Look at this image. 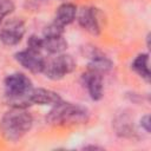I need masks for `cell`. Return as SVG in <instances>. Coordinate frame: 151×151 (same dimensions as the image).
Returning <instances> with one entry per match:
<instances>
[{
  "label": "cell",
  "mask_w": 151,
  "mask_h": 151,
  "mask_svg": "<svg viewBox=\"0 0 151 151\" xmlns=\"http://www.w3.org/2000/svg\"><path fill=\"white\" fill-rule=\"evenodd\" d=\"M33 118L24 107H13L4 114L0 122L1 134L11 142L22 138L32 127Z\"/></svg>",
  "instance_id": "1"
},
{
  "label": "cell",
  "mask_w": 151,
  "mask_h": 151,
  "mask_svg": "<svg viewBox=\"0 0 151 151\" xmlns=\"http://www.w3.org/2000/svg\"><path fill=\"white\" fill-rule=\"evenodd\" d=\"M88 119V111L86 107L65 103L60 100L59 103L54 104L53 109L46 116V122L51 125L55 126H70L86 123Z\"/></svg>",
  "instance_id": "2"
},
{
  "label": "cell",
  "mask_w": 151,
  "mask_h": 151,
  "mask_svg": "<svg viewBox=\"0 0 151 151\" xmlns=\"http://www.w3.org/2000/svg\"><path fill=\"white\" fill-rule=\"evenodd\" d=\"M5 94L8 103L13 107H26L28 103V93L31 92L32 81L24 73H12L5 78Z\"/></svg>",
  "instance_id": "3"
},
{
  "label": "cell",
  "mask_w": 151,
  "mask_h": 151,
  "mask_svg": "<svg viewBox=\"0 0 151 151\" xmlns=\"http://www.w3.org/2000/svg\"><path fill=\"white\" fill-rule=\"evenodd\" d=\"M76 68V61L70 54L59 53L57 57L50 59L45 63L44 73L47 78L53 80H59L66 74L71 73Z\"/></svg>",
  "instance_id": "4"
},
{
  "label": "cell",
  "mask_w": 151,
  "mask_h": 151,
  "mask_svg": "<svg viewBox=\"0 0 151 151\" xmlns=\"http://www.w3.org/2000/svg\"><path fill=\"white\" fill-rule=\"evenodd\" d=\"M17 61L24 66L26 70L33 72V73H41L45 67L46 60L40 54V52H35L32 50H25L20 51L15 54Z\"/></svg>",
  "instance_id": "5"
},
{
  "label": "cell",
  "mask_w": 151,
  "mask_h": 151,
  "mask_svg": "<svg viewBox=\"0 0 151 151\" xmlns=\"http://www.w3.org/2000/svg\"><path fill=\"white\" fill-rule=\"evenodd\" d=\"M99 15H100V12L97 8L84 7L79 11L78 22L84 29H86L91 34H99L101 29Z\"/></svg>",
  "instance_id": "6"
},
{
  "label": "cell",
  "mask_w": 151,
  "mask_h": 151,
  "mask_svg": "<svg viewBox=\"0 0 151 151\" xmlns=\"http://www.w3.org/2000/svg\"><path fill=\"white\" fill-rule=\"evenodd\" d=\"M24 33H25L24 22L21 20H11L1 29L0 39L5 45L13 46L21 40Z\"/></svg>",
  "instance_id": "7"
},
{
  "label": "cell",
  "mask_w": 151,
  "mask_h": 151,
  "mask_svg": "<svg viewBox=\"0 0 151 151\" xmlns=\"http://www.w3.org/2000/svg\"><path fill=\"white\" fill-rule=\"evenodd\" d=\"M83 83L93 100H99L103 97V77L100 73L88 70L83 74Z\"/></svg>",
  "instance_id": "8"
},
{
  "label": "cell",
  "mask_w": 151,
  "mask_h": 151,
  "mask_svg": "<svg viewBox=\"0 0 151 151\" xmlns=\"http://www.w3.org/2000/svg\"><path fill=\"white\" fill-rule=\"evenodd\" d=\"M61 100L60 96L57 92L45 88H32L28 93V103L39 104V105H54Z\"/></svg>",
  "instance_id": "9"
},
{
  "label": "cell",
  "mask_w": 151,
  "mask_h": 151,
  "mask_svg": "<svg viewBox=\"0 0 151 151\" xmlns=\"http://www.w3.org/2000/svg\"><path fill=\"white\" fill-rule=\"evenodd\" d=\"M76 13H77V8L73 4H63L58 7L55 12L54 22L64 27L74 20Z\"/></svg>",
  "instance_id": "10"
},
{
  "label": "cell",
  "mask_w": 151,
  "mask_h": 151,
  "mask_svg": "<svg viewBox=\"0 0 151 151\" xmlns=\"http://www.w3.org/2000/svg\"><path fill=\"white\" fill-rule=\"evenodd\" d=\"M42 47L51 54H59L66 50L67 42L63 38V35L44 37L42 38Z\"/></svg>",
  "instance_id": "11"
},
{
  "label": "cell",
  "mask_w": 151,
  "mask_h": 151,
  "mask_svg": "<svg viewBox=\"0 0 151 151\" xmlns=\"http://www.w3.org/2000/svg\"><path fill=\"white\" fill-rule=\"evenodd\" d=\"M132 68L146 81H150V70H149V54L143 53L136 57L132 63Z\"/></svg>",
  "instance_id": "12"
},
{
  "label": "cell",
  "mask_w": 151,
  "mask_h": 151,
  "mask_svg": "<svg viewBox=\"0 0 151 151\" xmlns=\"http://www.w3.org/2000/svg\"><path fill=\"white\" fill-rule=\"evenodd\" d=\"M64 33V27L58 25L57 22H52L48 26L45 27L44 29V37H54V35H63Z\"/></svg>",
  "instance_id": "13"
},
{
  "label": "cell",
  "mask_w": 151,
  "mask_h": 151,
  "mask_svg": "<svg viewBox=\"0 0 151 151\" xmlns=\"http://www.w3.org/2000/svg\"><path fill=\"white\" fill-rule=\"evenodd\" d=\"M27 48L28 50H32V51H35V52H41V50H44L42 47V38H39L37 35H31L28 38V41H27Z\"/></svg>",
  "instance_id": "14"
},
{
  "label": "cell",
  "mask_w": 151,
  "mask_h": 151,
  "mask_svg": "<svg viewBox=\"0 0 151 151\" xmlns=\"http://www.w3.org/2000/svg\"><path fill=\"white\" fill-rule=\"evenodd\" d=\"M14 9V5L11 0H0V24L2 19Z\"/></svg>",
  "instance_id": "15"
},
{
  "label": "cell",
  "mask_w": 151,
  "mask_h": 151,
  "mask_svg": "<svg viewBox=\"0 0 151 151\" xmlns=\"http://www.w3.org/2000/svg\"><path fill=\"white\" fill-rule=\"evenodd\" d=\"M140 124H142V126L145 129L146 132H150V116H149V114H146V116H144V117L142 118Z\"/></svg>",
  "instance_id": "16"
}]
</instances>
